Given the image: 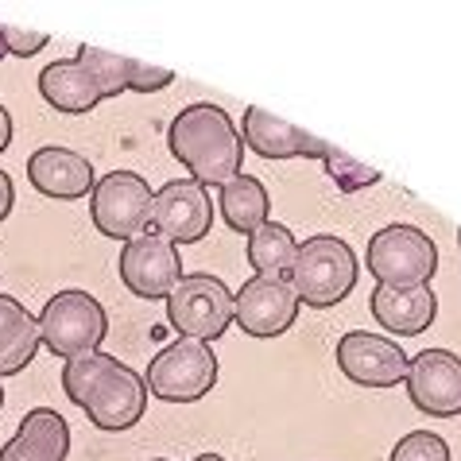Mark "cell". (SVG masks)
<instances>
[{"mask_svg": "<svg viewBox=\"0 0 461 461\" xmlns=\"http://www.w3.org/2000/svg\"><path fill=\"white\" fill-rule=\"evenodd\" d=\"M407 400L419 415L454 419L461 415V357L450 349H422L407 357Z\"/></svg>", "mask_w": 461, "mask_h": 461, "instance_id": "cell-10", "label": "cell"}, {"mask_svg": "<svg viewBox=\"0 0 461 461\" xmlns=\"http://www.w3.org/2000/svg\"><path fill=\"white\" fill-rule=\"evenodd\" d=\"M0 407H5V388H0Z\"/></svg>", "mask_w": 461, "mask_h": 461, "instance_id": "cell-29", "label": "cell"}, {"mask_svg": "<svg viewBox=\"0 0 461 461\" xmlns=\"http://www.w3.org/2000/svg\"><path fill=\"white\" fill-rule=\"evenodd\" d=\"M117 267H121V284L136 299H167L178 287V279L186 276L178 249L159 233H140L132 240H124Z\"/></svg>", "mask_w": 461, "mask_h": 461, "instance_id": "cell-11", "label": "cell"}, {"mask_svg": "<svg viewBox=\"0 0 461 461\" xmlns=\"http://www.w3.org/2000/svg\"><path fill=\"white\" fill-rule=\"evenodd\" d=\"M457 245H461V229H457Z\"/></svg>", "mask_w": 461, "mask_h": 461, "instance_id": "cell-31", "label": "cell"}, {"mask_svg": "<svg viewBox=\"0 0 461 461\" xmlns=\"http://www.w3.org/2000/svg\"><path fill=\"white\" fill-rule=\"evenodd\" d=\"M144 384L163 403H198L217 384V353L206 341L178 338L148 361Z\"/></svg>", "mask_w": 461, "mask_h": 461, "instance_id": "cell-6", "label": "cell"}, {"mask_svg": "<svg viewBox=\"0 0 461 461\" xmlns=\"http://www.w3.org/2000/svg\"><path fill=\"white\" fill-rule=\"evenodd\" d=\"M217 202H221L225 225L240 237L256 233V229L267 221V213H272V194H267V186L256 175H245V171H240L233 183L221 186V198Z\"/></svg>", "mask_w": 461, "mask_h": 461, "instance_id": "cell-21", "label": "cell"}, {"mask_svg": "<svg viewBox=\"0 0 461 461\" xmlns=\"http://www.w3.org/2000/svg\"><path fill=\"white\" fill-rule=\"evenodd\" d=\"M12 206H16V186H12V178H8V171H0V225L8 221V213H12Z\"/></svg>", "mask_w": 461, "mask_h": 461, "instance_id": "cell-26", "label": "cell"}, {"mask_svg": "<svg viewBox=\"0 0 461 461\" xmlns=\"http://www.w3.org/2000/svg\"><path fill=\"white\" fill-rule=\"evenodd\" d=\"M89 70V78L101 89V97H117V94H159L175 82L171 70L163 67H151V62H140V59H124V55H113V50H101L94 43H82L78 55H74Z\"/></svg>", "mask_w": 461, "mask_h": 461, "instance_id": "cell-14", "label": "cell"}, {"mask_svg": "<svg viewBox=\"0 0 461 461\" xmlns=\"http://www.w3.org/2000/svg\"><path fill=\"white\" fill-rule=\"evenodd\" d=\"M0 28H5V23H0Z\"/></svg>", "mask_w": 461, "mask_h": 461, "instance_id": "cell-32", "label": "cell"}, {"mask_svg": "<svg viewBox=\"0 0 461 461\" xmlns=\"http://www.w3.org/2000/svg\"><path fill=\"white\" fill-rule=\"evenodd\" d=\"M40 322L12 294H0V376L23 373L40 353Z\"/></svg>", "mask_w": 461, "mask_h": 461, "instance_id": "cell-20", "label": "cell"}, {"mask_svg": "<svg viewBox=\"0 0 461 461\" xmlns=\"http://www.w3.org/2000/svg\"><path fill=\"white\" fill-rule=\"evenodd\" d=\"M194 461H225V457H221V454H198Z\"/></svg>", "mask_w": 461, "mask_h": 461, "instance_id": "cell-28", "label": "cell"}, {"mask_svg": "<svg viewBox=\"0 0 461 461\" xmlns=\"http://www.w3.org/2000/svg\"><path fill=\"white\" fill-rule=\"evenodd\" d=\"M294 249H299V240H294L291 229L284 221H272V217H267L256 233H249L245 256H249V264H252L256 276L287 279L291 264H294Z\"/></svg>", "mask_w": 461, "mask_h": 461, "instance_id": "cell-22", "label": "cell"}, {"mask_svg": "<svg viewBox=\"0 0 461 461\" xmlns=\"http://www.w3.org/2000/svg\"><path fill=\"white\" fill-rule=\"evenodd\" d=\"M62 392L97 430H132L148 411V384L136 368L109 353H86L62 361Z\"/></svg>", "mask_w": 461, "mask_h": 461, "instance_id": "cell-1", "label": "cell"}, {"mask_svg": "<svg viewBox=\"0 0 461 461\" xmlns=\"http://www.w3.org/2000/svg\"><path fill=\"white\" fill-rule=\"evenodd\" d=\"M28 183L40 190L43 198L78 202V198H89V190H94L97 178H94V163H89L86 156H78L74 148L47 144L40 151H32Z\"/></svg>", "mask_w": 461, "mask_h": 461, "instance_id": "cell-15", "label": "cell"}, {"mask_svg": "<svg viewBox=\"0 0 461 461\" xmlns=\"http://www.w3.org/2000/svg\"><path fill=\"white\" fill-rule=\"evenodd\" d=\"M167 148L190 171V178L206 190H221L225 183H233L240 175V163H245L240 128L221 105H210V101H198V105L175 113L167 128Z\"/></svg>", "mask_w": 461, "mask_h": 461, "instance_id": "cell-2", "label": "cell"}, {"mask_svg": "<svg viewBox=\"0 0 461 461\" xmlns=\"http://www.w3.org/2000/svg\"><path fill=\"white\" fill-rule=\"evenodd\" d=\"M388 461H450V442L434 430H411L392 446Z\"/></svg>", "mask_w": 461, "mask_h": 461, "instance_id": "cell-24", "label": "cell"}, {"mask_svg": "<svg viewBox=\"0 0 461 461\" xmlns=\"http://www.w3.org/2000/svg\"><path fill=\"white\" fill-rule=\"evenodd\" d=\"M40 94H43V101L55 113H70V117L97 109L101 101H105V97H101V89L94 86V78H89V70L82 67L78 59L47 62V67L40 70Z\"/></svg>", "mask_w": 461, "mask_h": 461, "instance_id": "cell-19", "label": "cell"}, {"mask_svg": "<svg viewBox=\"0 0 461 461\" xmlns=\"http://www.w3.org/2000/svg\"><path fill=\"white\" fill-rule=\"evenodd\" d=\"M376 322L395 338H419L438 318V294L427 287H376L368 299Z\"/></svg>", "mask_w": 461, "mask_h": 461, "instance_id": "cell-18", "label": "cell"}, {"mask_svg": "<svg viewBox=\"0 0 461 461\" xmlns=\"http://www.w3.org/2000/svg\"><path fill=\"white\" fill-rule=\"evenodd\" d=\"M40 341L47 345V353L74 361V357L97 353L101 341L109 338V314L89 291H55L40 311Z\"/></svg>", "mask_w": 461, "mask_h": 461, "instance_id": "cell-4", "label": "cell"}, {"mask_svg": "<svg viewBox=\"0 0 461 461\" xmlns=\"http://www.w3.org/2000/svg\"><path fill=\"white\" fill-rule=\"evenodd\" d=\"M338 368L345 380L361 384V388H395L407 376V353L384 334L368 330H349L338 341Z\"/></svg>", "mask_w": 461, "mask_h": 461, "instance_id": "cell-13", "label": "cell"}, {"mask_svg": "<svg viewBox=\"0 0 461 461\" xmlns=\"http://www.w3.org/2000/svg\"><path fill=\"white\" fill-rule=\"evenodd\" d=\"M361 279V264L345 237L334 233H314L294 249V264L287 272V284L294 291L299 306H314V311H330L349 299V291Z\"/></svg>", "mask_w": 461, "mask_h": 461, "instance_id": "cell-3", "label": "cell"}, {"mask_svg": "<svg viewBox=\"0 0 461 461\" xmlns=\"http://www.w3.org/2000/svg\"><path fill=\"white\" fill-rule=\"evenodd\" d=\"M213 225V198L194 178H171L151 198V229L171 245H198Z\"/></svg>", "mask_w": 461, "mask_h": 461, "instance_id": "cell-9", "label": "cell"}, {"mask_svg": "<svg viewBox=\"0 0 461 461\" xmlns=\"http://www.w3.org/2000/svg\"><path fill=\"white\" fill-rule=\"evenodd\" d=\"M167 322L178 338L190 341L210 345L225 338L229 322H233V291L225 287V279L210 272H190L167 294Z\"/></svg>", "mask_w": 461, "mask_h": 461, "instance_id": "cell-7", "label": "cell"}, {"mask_svg": "<svg viewBox=\"0 0 461 461\" xmlns=\"http://www.w3.org/2000/svg\"><path fill=\"white\" fill-rule=\"evenodd\" d=\"M365 264L376 287H427L438 272V245L411 221H392L368 237Z\"/></svg>", "mask_w": 461, "mask_h": 461, "instance_id": "cell-5", "label": "cell"}, {"mask_svg": "<svg viewBox=\"0 0 461 461\" xmlns=\"http://www.w3.org/2000/svg\"><path fill=\"white\" fill-rule=\"evenodd\" d=\"M50 40L43 32H23V28H0V59L16 55V59H32L40 55Z\"/></svg>", "mask_w": 461, "mask_h": 461, "instance_id": "cell-25", "label": "cell"}, {"mask_svg": "<svg viewBox=\"0 0 461 461\" xmlns=\"http://www.w3.org/2000/svg\"><path fill=\"white\" fill-rule=\"evenodd\" d=\"M151 461H171V457H151Z\"/></svg>", "mask_w": 461, "mask_h": 461, "instance_id": "cell-30", "label": "cell"}, {"mask_svg": "<svg viewBox=\"0 0 461 461\" xmlns=\"http://www.w3.org/2000/svg\"><path fill=\"white\" fill-rule=\"evenodd\" d=\"M70 427L55 407H32L20 419L16 434L0 446V461H67Z\"/></svg>", "mask_w": 461, "mask_h": 461, "instance_id": "cell-17", "label": "cell"}, {"mask_svg": "<svg viewBox=\"0 0 461 461\" xmlns=\"http://www.w3.org/2000/svg\"><path fill=\"white\" fill-rule=\"evenodd\" d=\"M233 322L249 338H284L299 322V299L287 279L252 276L233 294Z\"/></svg>", "mask_w": 461, "mask_h": 461, "instance_id": "cell-12", "label": "cell"}, {"mask_svg": "<svg viewBox=\"0 0 461 461\" xmlns=\"http://www.w3.org/2000/svg\"><path fill=\"white\" fill-rule=\"evenodd\" d=\"M151 198L156 190L148 186L144 175L136 171H109L89 190V217L94 229L109 240H132L151 229Z\"/></svg>", "mask_w": 461, "mask_h": 461, "instance_id": "cell-8", "label": "cell"}, {"mask_svg": "<svg viewBox=\"0 0 461 461\" xmlns=\"http://www.w3.org/2000/svg\"><path fill=\"white\" fill-rule=\"evenodd\" d=\"M240 140H245L260 159H322V151H326V140L311 136L299 124L279 121L276 113H264L260 105L245 109Z\"/></svg>", "mask_w": 461, "mask_h": 461, "instance_id": "cell-16", "label": "cell"}, {"mask_svg": "<svg viewBox=\"0 0 461 461\" xmlns=\"http://www.w3.org/2000/svg\"><path fill=\"white\" fill-rule=\"evenodd\" d=\"M12 148V113L0 105V156Z\"/></svg>", "mask_w": 461, "mask_h": 461, "instance_id": "cell-27", "label": "cell"}, {"mask_svg": "<svg viewBox=\"0 0 461 461\" xmlns=\"http://www.w3.org/2000/svg\"><path fill=\"white\" fill-rule=\"evenodd\" d=\"M318 163H322V171L338 183L341 194H357V190H368V186L380 183V171L357 163L353 156H345V151H338L334 144H326V151H322V159H318Z\"/></svg>", "mask_w": 461, "mask_h": 461, "instance_id": "cell-23", "label": "cell"}]
</instances>
